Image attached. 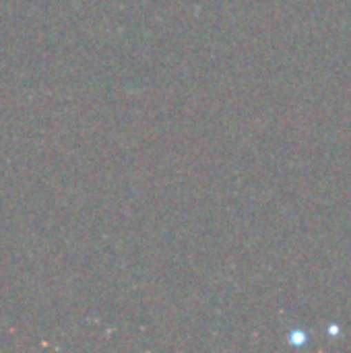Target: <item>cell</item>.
I'll use <instances>...</instances> for the list:
<instances>
[{"instance_id":"cell-1","label":"cell","mask_w":351,"mask_h":353,"mask_svg":"<svg viewBox=\"0 0 351 353\" xmlns=\"http://www.w3.org/2000/svg\"><path fill=\"white\" fill-rule=\"evenodd\" d=\"M290 341H292L294 345H302V343L306 341V335H304L302 331H296L294 335H290Z\"/></svg>"}]
</instances>
